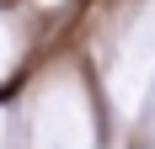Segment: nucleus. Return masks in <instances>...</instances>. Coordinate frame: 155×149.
<instances>
[]
</instances>
